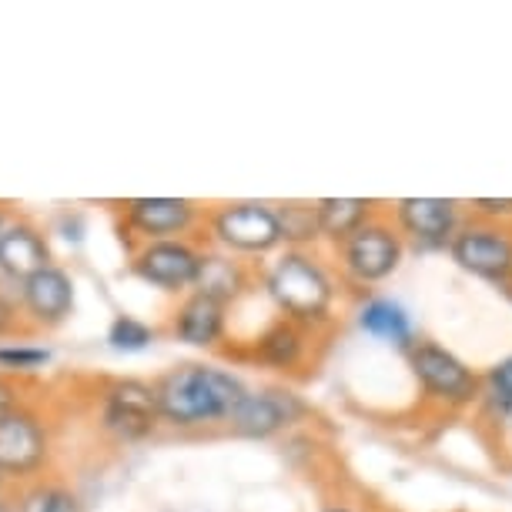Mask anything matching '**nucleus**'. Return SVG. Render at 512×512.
I'll list each match as a JSON object with an SVG mask.
<instances>
[{
    "label": "nucleus",
    "mask_w": 512,
    "mask_h": 512,
    "mask_svg": "<svg viewBox=\"0 0 512 512\" xmlns=\"http://www.w3.org/2000/svg\"><path fill=\"white\" fill-rule=\"evenodd\" d=\"M278 225H282L285 241H308L318 231V208L315 205H285L278 211Z\"/></svg>",
    "instance_id": "22"
},
{
    "label": "nucleus",
    "mask_w": 512,
    "mask_h": 512,
    "mask_svg": "<svg viewBox=\"0 0 512 512\" xmlns=\"http://www.w3.org/2000/svg\"><path fill=\"white\" fill-rule=\"evenodd\" d=\"M17 512H84L81 496L61 479L37 476L17 492Z\"/></svg>",
    "instance_id": "16"
},
{
    "label": "nucleus",
    "mask_w": 512,
    "mask_h": 512,
    "mask_svg": "<svg viewBox=\"0 0 512 512\" xmlns=\"http://www.w3.org/2000/svg\"><path fill=\"white\" fill-rule=\"evenodd\" d=\"M221 332H225V305H221L218 298L195 292V295H188L175 312L178 342L195 345V349H208V345L218 342Z\"/></svg>",
    "instance_id": "15"
},
{
    "label": "nucleus",
    "mask_w": 512,
    "mask_h": 512,
    "mask_svg": "<svg viewBox=\"0 0 512 512\" xmlns=\"http://www.w3.org/2000/svg\"><path fill=\"white\" fill-rule=\"evenodd\" d=\"M0 512H17V502H14V499H7L4 492H0Z\"/></svg>",
    "instance_id": "28"
},
{
    "label": "nucleus",
    "mask_w": 512,
    "mask_h": 512,
    "mask_svg": "<svg viewBox=\"0 0 512 512\" xmlns=\"http://www.w3.org/2000/svg\"><path fill=\"white\" fill-rule=\"evenodd\" d=\"M24 322V305H21V288L17 292H7L0 285V335H11L17 332Z\"/></svg>",
    "instance_id": "24"
},
{
    "label": "nucleus",
    "mask_w": 512,
    "mask_h": 512,
    "mask_svg": "<svg viewBox=\"0 0 512 512\" xmlns=\"http://www.w3.org/2000/svg\"><path fill=\"white\" fill-rule=\"evenodd\" d=\"M325 512H352V509H325Z\"/></svg>",
    "instance_id": "31"
},
{
    "label": "nucleus",
    "mask_w": 512,
    "mask_h": 512,
    "mask_svg": "<svg viewBox=\"0 0 512 512\" xmlns=\"http://www.w3.org/2000/svg\"><path fill=\"white\" fill-rule=\"evenodd\" d=\"M268 295L288 318L312 322V318H322L332 305V282L308 255L288 251L268 275Z\"/></svg>",
    "instance_id": "2"
},
{
    "label": "nucleus",
    "mask_w": 512,
    "mask_h": 512,
    "mask_svg": "<svg viewBox=\"0 0 512 512\" xmlns=\"http://www.w3.org/2000/svg\"><path fill=\"white\" fill-rule=\"evenodd\" d=\"M315 208H318V228H322V235L345 241L362 225H369L372 205L362 198H322L315 201Z\"/></svg>",
    "instance_id": "17"
},
{
    "label": "nucleus",
    "mask_w": 512,
    "mask_h": 512,
    "mask_svg": "<svg viewBox=\"0 0 512 512\" xmlns=\"http://www.w3.org/2000/svg\"><path fill=\"white\" fill-rule=\"evenodd\" d=\"M47 456H51V436L41 415L24 405L0 419V472L7 479H37V472L47 466Z\"/></svg>",
    "instance_id": "4"
},
{
    "label": "nucleus",
    "mask_w": 512,
    "mask_h": 512,
    "mask_svg": "<svg viewBox=\"0 0 512 512\" xmlns=\"http://www.w3.org/2000/svg\"><path fill=\"white\" fill-rule=\"evenodd\" d=\"M158 389L161 419L171 425H205L228 422L231 412L245 399V385L235 375L211 369V365H178L154 382Z\"/></svg>",
    "instance_id": "1"
},
{
    "label": "nucleus",
    "mask_w": 512,
    "mask_h": 512,
    "mask_svg": "<svg viewBox=\"0 0 512 512\" xmlns=\"http://www.w3.org/2000/svg\"><path fill=\"white\" fill-rule=\"evenodd\" d=\"M24 318L34 328H54L74 312V282L64 268H44L21 285Z\"/></svg>",
    "instance_id": "11"
},
{
    "label": "nucleus",
    "mask_w": 512,
    "mask_h": 512,
    "mask_svg": "<svg viewBox=\"0 0 512 512\" xmlns=\"http://www.w3.org/2000/svg\"><path fill=\"white\" fill-rule=\"evenodd\" d=\"M108 342L118 352H141L154 342V328H148L131 315H118L108 328Z\"/></svg>",
    "instance_id": "21"
},
{
    "label": "nucleus",
    "mask_w": 512,
    "mask_h": 512,
    "mask_svg": "<svg viewBox=\"0 0 512 512\" xmlns=\"http://www.w3.org/2000/svg\"><path fill=\"white\" fill-rule=\"evenodd\" d=\"M476 208L486 218H512V198H479Z\"/></svg>",
    "instance_id": "27"
},
{
    "label": "nucleus",
    "mask_w": 512,
    "mask_h": 512,
    "mask_svg": "<svg viewBox=\"0 0 512 512\" xmlns=\"http://www.w3.org/2000/svg\"><path fill=\"white\" fill-rule=\"evenodd\" d=\"M305 412V405L292 392H248L235 412H231V429L248 439H268L288 422H295Z\"/></svg>",
    "instance_id": "13"
},
{
    "label": "nucleus",
    "mask_w": 512,
    "mask_h": 512,
    "mask_svg": "<svg viewBox=\"0 0 512 512\" xmlns=\"http://www.w3.org/2000/svg\"><path fill=\"white\" fill-rule=\"evenodd\" d=\"M452 258L466 272L489 278V282H509L512 278V235L502 228L472 225L452 238Z\"/></svg>",
    "instance_id": "8"
},
{
    "label": "nucleus",
    "mask_w": 512,
    "mask_h": 512,
    "mask_svg": "<svg viewBox=\"0 0 512 512\" xmlns=\"http://www.w3.org/2000/svg\"><path fill=\"white\" fill-rule=\"evenodd\" d=\"M342 258L345 268L359 282H382L402 262V241L392 228L379 225V221H369L352 238L342 241Z\"/></svg>",
    "instance_id": "9"
},
{
    "label": "nucleus",
    "mask_w": 512,
    "mask_h": 512,
    "mask_svg": "<svg viewBox=\"0 0 512 512\" xmlns=\"http://www.w3.org/2000/svg\"><path fill=\"white\" fill-rule=\"evenodd\" d=\"M395 218L405 228V235L425 245H446L449 238H456V201L446 198H402L395 205Z\"/></svg>",
    "instance_id": "14"
},
{
    "label": "nucleus",
    "mask_w": 512,
    "mask_h": 512,
    "mask_svg": "<svg viewBox=\"0 0 512 512\" xmlns=\"http://www.w3.org/2000/svg\"><path fill=\"white\" fill-rule=\"evenodd\" d=\"M4 482H7V476H4V472H0V489H4Z\"/></svg>",
    "instance_id": "30"
},
{
    "label": "nucleus",
    "mask_w": 512,
    "mask_h": 512,
    "mask_svg": "<svg viewBox=\"0 0 512 512\" xmlns=\"http://www.w3.org/2000/svg\"><path fill=\"white\" fill-rule=\"evenodd\" d=\"M359 325L369 335L385 338V342H395V345H409L412 342L409 315H405L402 305L389 302V298H375V302L365 305L362 315H359Z\"/></svg>",
    "instance_id": "19"
},
{
    "label": "nucleus",
    "mask_w": 512,
    "mask_h": 512,
    "mask_svg": "<svg viewBox=\"0 0 512 512\" xmlns=\"http://www.w3.org/2000/svg\"><path fill=\"white\" fill-rule=\"evenodd\" d=\"M4 225H7V221H4V211H0V231H4Z\"/></svg>",
    "instance_id": "29"
},
{
    "label": "nucleus",
    "mask_w": 512,
    "mask_h": 512,
    "mask_svg": "<svg viewBox=\"0 0 512 512\" xmlns=\"http://www.w3.org/2000/svg\"><path fill=\"white\" fill-rule=\"evenodd\" d=\"M201 268V251H195L188 241L168 238V241H148L134 251L131 272L164 292H178V288H195Z\"/></svg>",
    "instance_id": "6"
},
{
    "label": "nucleus",
    "mask_w": 512,
    "mask_h": 512,
    "mask_svg": "<svg viewBox=\"0 0 512 512\" xmlns=\"http://www.w3.org/2000/svg\"><path fill=\"white\" fill-rule=\"evenodd\" d=\"M241 288H245V272H241L238 262H231L225 255H201L195 292L218 298L221 305H228Z\"/></svg>",
    "instance_id": "18"
},
{
    "label": "nucleus",
    "mask_w": 512,
    "mask_h": 512,
    "mask_svg": "<svg viewBox=\"0 0 512 512\" xmlns=\"http://www.w3.org/2000/svg\"><path fill=\"white\" fill-rule=\"evenodd\" d=\"M198 205L188 198H134L124 205V228L148 241H168L195 225Z\"/></svg>",
    "instance_id": "10"
},
{
    "label": "nucleus",
    "mask_w": 512,
    "mask_h": 512,
    "mask_svg": "<svg viewBox=\"0 0 512 512\" xmlns=\"http://www.w3.org/2000/svg\"><path fill=\"white\" fill-rule=\"evenodd\" d=\"M211 231L225 248L245 251V255H262L282 245V225H278V211L258 201H238V205H225L211 218Z\"/></svg>",
    "instance_id": "5"
},
{
    "label": "nucleus",
    "mask_w": 512,
    "mask_h": 512,
    "mask_svg": "<svg viewBox=\"0 0 512 512\" xmlns=\"http://www.w3.org/2000/svg\"><path fill=\"white\" fill-rule=\"evenodd\" d=\"M17 409H24V389L11 379V375L0 372V419Z\"/></svg>",
    "instance_id": "26"
},
{
    "label": "nucleus",
    "mask_w": 512,
    "mask_h": 512,
    "mask_svg": "<svg viewBox=\"0 0 512 512\" xmlns=\"http://www.w3.org/2000/svg\"><path fill=\"white\" fill-rule=\"evenodd\" d=\"M258 359L275 369H292L302 359V335L292 322H278L258 338Z\"/></svg>",
    "instance_id": "20"
},
{
    "label": "nucleus",
    "mask_w": 512,
    "mask_h": 512,
    "mask_svg": "<svg viewBox=\"0 0 512 512\" xmlns=\"http://www.w3.org/2000/svg\"><path fill=\"white\" fill-rule=\"evenodd\" d=\"M489 385H492V395H496V402L502 409H512V355L489 372Z\"/></svg>",
    "instance_id": "25"
},
{
    "label": "nucleus",
    "mask_w": 512,
    "mask_h": 512,
    "mask_svg": "<svg viewBox=\"0 0 512 512\" xmlns=\"http://www.w3.org/2000/svg\"><path fill=\"white\" fill-rule=\"evenodd\" d=\"M51 362L47 349H31V345H0V369L4 372H31Z\"/></svg>",
    "instance_id": "23"
},
{
    "label": "nucleus",
    "mask_w": 512,
    "mask_h": 512,
    "mask_svg": "<svg viewBox=\"0 0 512 512\" xmlns=\"http://www.w3.org/2000/svg\"><path fill=\"white\" fill-rule=\"evenodd\" d=\"M409 362H412L415 379L425 385V392L436 395V399L462 405V402H469L479 389L476 375L466 369V362H459L456 355H452L449 349H442V345H436V342L412 345Z\"/></svg>",
    "instance_id": "7"
},
{
    "label": "nucleus",
    "mask_w": 512,
    "mask_h": 512,
    "mask_svg": "<svg viewBox=\"0 0 512 512\" xmlns=\"http://www.w3.org/2000/svg\"><path fill=\"white\" fill-rule=\"evenodd\" d=\"M101 422L111 436L124 442L148 439L158 429L161 405H158V389L141 379H118L104 389L101 402Z\"/></svg>",
    "instance_id": "3"
},
{
    "label": "nucleus",
    "mask_w": 512,
    "mask_h": 512,
    "mask_svg": "<svg viewBox=\"0 0 512 512\" xmlns=\"http://www.w3.org/2000/svg\"><path fill=\"white\" fill-rule=\"evenodd\" d=\"M44 268H51V248H47L44 231L24 218L4 225L0 231V275L14 285H24Z\"/></svg>",
    "instance_id": "12"
}]
</instances>
